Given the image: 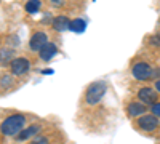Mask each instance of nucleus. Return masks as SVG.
Listing matches in <instances>:
<instances>
[{
  "label": "nucleus",
  "mask_w": 160,
  "mask_h": 144,
  "mask_svg": "<svg viewBox=\"0 0 160 144\" xmlns=\"http://www.w3.org/2000/svg\"><path fill=\"white\" fill-rule=\"evenodd\" d=\"M24 123H26V117L22 114H13L2 122V133L5 136L19 135L24 130Z\"/></svg>",
  "instance_id": "1"
},
{
  "label": "nucleus",
  "mask_w": 160,
  "mask_h": 144,
  "mask_svg": "<svg viewBox=\"0 0 160 144\" xmlns=\"http://www.w3.org/2000/svg\"><path fill=\"white\" fill-rule=\"evenodd\" d=\"M106 90H108V87H106L104 82H95L91 83L88 88H87V93H85V101L87 104H96L101 101V98L106 95Z\"/></svg>",
  "instance_id": "2"
},
{
  "label": "nucleus",
  "mask_w": 160,
  "mask_h": 144,
  "mask_svg": "<svg viewBox=\"0 0 160 144\" xmlns=\"http://www.w3.org/2000/svg\"><path fill=\"white\" fill-rule=\"evenodd\" d=\"M131 74L136 80H148V78L154 77V69L149 66L148 62H138L133 66Z\"/></svg>",
  "instance_id": "3"
},
{
  "label": "nucleus",
  "mask_w": 160,
  "mask_h": 144,
  "mask_svg": "<svg viewBox=\"0 0 160 144\" xmlns=\"http://www.w3.org/2000/svg\"><path fill=\"white\" fill-rule=\"evenodd\" d=\"M136 125H138L139 130H142V132L151 133V132H154V130L158 127V120H157V117H155L154 114H152V115L144 114V115H141L139 119H138Z\"/></svg>",
  "instance_id": "4"
},
{
  "label": "nucleus",
  "mask_w": 160,
  "mask_h": 144,
  "mask_svg": "<svg viewBox=\"0 0 160 144\" xmlns=\"http://www.w3.org/2000/svg\"><path fill=\"white\" fill-rule=\"evenodd\" d=\"M29 67H31V64L26 58H15L10 64V69L15 75H24L26 72H29Z\"/></svg>",
  "instance_id": "5"
},
{
  "label": "nucleus",
  "mask_w": 160,
  "mask_h": 144,
  "mask_svg": "<svg viewBox=\"0 0 160 144\" xmlns=\"http://www.w3.org/2000/svg\"><path fill=\"white\" fill-rule=\"evenodd\" d=\"M47 43H48L47 34L45 32H35L29 40V50L31 51H40Z\"/></svg>",
  "instance_id": "6"
},
{
  "label": "nucleus",
  "mask_w": 160,
  "mask_h": 144,
  "mask_svg": "<svg viewBox=\"0 0 160 144\" xmlns=\"http://www.w3.org/2000/svg\"><path fill=\"white\" fill-rule=\"evenodd\" d=\"M138 98H139V101L144 102V104H155V102H157V93H155L152 88H149V87L141 88V90L138 91Z\"/></svg>",
  "instance_id": "7"
},
{
  "label": "nucleus",
  "mask_w": 160,
  "mask_h": 144,
  "mask_svg": "<svg viewBox=\"0 0 160 144\" xmlns=\"http://www.w3.org/2000/svg\"><path fill=\"white\" fill-rule=\"evenodd\" d=\"M56 53H58L56 45L55 43H47L42 50L38 51V56H40V59H43V61H50Z\"/></svg>",
  "instance_id": "8"
},
{
  "label": "nucleus",
  "mask_w": 160,
  "mask_h": 144,
  "mask_svg": "<svg viewBox=\"0 0 160 144\" xmlns=\"http://www.w3.org/2000/svg\"><path fill=\"white\" fill-rule=\"evenodd\" d=\"M127 111H128V115L131 117H139V115H144V112L148 109H146L144 102H130Z\"/></svg>",
  "instance_id": "9"
},
{
  "label": "nucleus",
  "mask_w": 160,
  "mask_h": 144,
  "mask_svg": "<svg viewBox=\"0 0 160 144\" xmlns=\"http://www.w3.org/2000/svg\"><path fill=\"white\" fill-rule=\"evenodd\" d=\"M71 27V21L69 18H66V16H58L53 19V29L58 31V32H64V31H69Z\"/></svg>",
  "instance_id": "10"
},
{
  "label": "nucleus",
  "mask_w": 160,
  "mask_h": 144,
  "mask_svg": "<svg viewBox=\"0 0 160 144\" xmlns=\"http://www.w3.org/2000/svg\"><path fill=\"white\" fill-rule=\"evenodd\" d=\"M40 130V127L38 125H32V127H28V128H24L22 132L16 136V139L18 141H26V139H29V138H32V136H35L37 135V132Z\"/></svg>",
  "instance_id": "11"
},
{
  "label": "nucleus",
  "mask_w": 160,
  "mask_h": 144,
  "mask_svg": "<svg viewBox=\"0 0 160 144\" xmlns=\"http://www.w3.org/2000/svg\"><path fill=\"white\" fill-rule=\"evenodd\" d=\"M85 27H87L85 21H83V19H80V18H77V19H72V21H71V27H69V31H72V32H75V34H80V32H83V31H85Z\"/></svg>",
  "instance_id": "12"
},
{
  "label": "nucleus",
  "mask_w": 160,
  "mask_h": 144,
  "mask_svg": "<svg viewBox=\"0 0 160 144\" xmlns=\"http://www.w3.org/2000/svg\"><path fill=\"white\" fill-rule=\"evenodd\" d=\"M40 7H42L40 0H29L24 8H26V11H28V13H31V15H35V13L40 10Z\"/></svg>",
  "instance_id": "13"
},
{
  "label": "nucleus",
  "mask_w": 160,
  "mask_h": 144,
  "mask_svg": "<svg viewBox=\"0 0 160 144\" xmlns=\"http://www.w3.org/2000/svg\"><path fill=\"white\" fill-rule=\"evenodd\" d=\"M31 144H48V138H45V136H34Z\"/></svg>",
  "instance_id": "14"
},
{
  "label": "nucleus",
  "mask_w": 160,
  "mask_h": 144,
  "mask_svg": "<svg viewBox=\"0 0 160 144\" xmlns=\"http://www.w3.org/2000/svg\"><path fill=\"white\" fill-rule=\"evenodd\" d=\"M151 111H152V114H154L155 117H160V102H155V104H152Z\"/></svg>",
  "instance_id": "15"
},
{
  "label": "nucleus",
  "mask_w": 160,
  "mask_h": 144,
  "mask_svg": "<svg viewBox=\"0 0 160 144\" xmlns=\"http://www.w3.org/2000/svg\"><path fill=\"white\" fill-rule=\"evenodd\" d=\"M10 82H11V80H10V77H5V75L2 77V87H8Z\"/></svg>",
  "instance_id": "16"
},
{
  "label": "nucleus",
  "mask_w": 160,
  "mask_h": 144,
  "mask_svg": "<svg viewBox=\"0 0 160 144\" xmlns=\"http://www.w3.org/2000/svg\"><path fill=\"white\" fill-rule=\"evenodd\" d=\"M155 90H157V93H160V80L155 82Z\"/></svg>",
  "instance_id": "17"
},
{
  "label": "nucleus",
  "mask_w": 160,
  "mask_h": 144,
  "mask_svg": "<svg viewBox=\"0 0 160 144\" xmlns=\"http://www.w3.org/2000/svg\"><path fill=\"white\" fill-rule=\"evenodd\" d=\"M160 75V69H154V77H158Z\"/></svg>",
  "instance_id": "18"
},
{
  "label": "nucleus",
  "mask_w": 160,
  "mask_h": 144,
  "mask_svg": "<svg viewBox=\"0 0 160 144\" xmlns=\"http://www.w3.org/2000/svg\"><path fill=\"white\" fill-rule=\"evenodd\" d=\"M51 2H53V3H58V2H61V0H51Z\"/></svg>",
  "instance_id": "19"
}]
</instances>
